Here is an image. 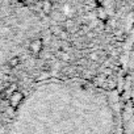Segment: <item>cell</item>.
Wrapping results in <instances>:
<instances>
[{
    "mask_svg": "<svg viewBox=\"0 0 134 134\" xmlns=\"http://www.w3.org/2000/svg\"><path fill=\"white\" fill-rule=\"evenodd\" d=\"M42 47H43V42L41 38H36L30 42L29 45V50L33 53V54H40L42 51Z\"/></svg>",
    "mask_w": 134,
    "mask_h": 134,
    "instance_id": "6da1fadb",
    "label": "cell"
},
{
    "mask_svg": "<svg viewBox=\"0 0 134 134\" xmlns=\"http://www.w3.org/2000/svg\"><path fill=\"white\" fill-rule=\"evenodd\" d=\"M23 99H24V93L20 92V91H17V90L9 96V101H11L12 107H17L23 101Z\"/></svg>",
    "mask_w": 134,
    "mask_h": 134,
    "instance_id": "7a4b0ae2",
    "label": "cell"
},
{
    "mask_svg": "<svg viewBox=\"0 0 134 134\" xmlns=\"http://www.w3.org/2000/svg\"><path fill=\"white\" fill-rule=\"evenodd\" d=\"M41 11L46 16H50L53 13V2L51 0H42L41 2Z\"/></svg>",
    "mask_w": 134,
    "mask_h": 134,
    "instance_id": "3957f363",
    "label": "cell"
},
{
    "mask_svg": "<svg viewBox=\"0 0 134 134\" xmlns=\"http://www.w3.org/2000/svg\"><path fill=\"white\" fill-rule=\"evenodd\" d=\"M16 90H17V86H16V84H11V86H9L7 90H4V91L2 92V97H3V99L9 97V96H11V95H12V93H13Z\"/></svg>",
    "mask_w": 134,
    "mask_h": 134,
    "instance_id": "277c9868",
    "label": "cell"
},
{
    "mask_svg": "<svg viewBox=\"0 0 134 134\" xmlns=\"http://www.w3.org/2000/svg\"><path fill=\"white\" fill-rule=\"evenodd\" d=\"M19 64H20V58L19 57H12L8 60V66L11 67V69H15V67H17Z\"/></svg>",
    "mask_w": 134,
    "mask_h": 134,
    "instance_id": "5b68a950",
    "label": "cell"
},
{
    "mask_svg": "<svg viewBox=\"0 0 134 134\" xmlns=\"http://www.w3.org/2000/svg\"><path fill=\"white\" fill-rule=\"evenodd\" d=\"M105 16H107V15H105V11H104L103 8H99V9H97V17H99L100 20H104Z\"/></svg>",
    "mask_w": 134,
    "mask_h": 134,
    "instance_id": "8992f818",
    "label": "cell"
},
{
    "mask_svg": "<svg viewBox=\"0 0 134 134\" xmlns=\"http://www.w3.org/2000/svg\"><path fill=\"white\" fill-rule=\"evenodd\" d=\"M17 2H20V3H28L29 0H17Z\"/></svg>",
    "mask_w": 134,
    "mask_h": 134,
    "instance_id": "52a82bcc",
    "label": "cell"
},
{
    "mask_svg": "<svg viewBox=\"0 0 134 134\" xmlns=\"http://www.w3.org/2000/svg\"><path fill=\"white\" fill-rule=\"evenodd\" d=\"M96 2H99V3H100V2H103V0H96Z\"/></svg>",
    "mask_w": 134,
    "mask_h": 134,
    "instance_id": "ba28073f",
    "label": "cell"
}]
</instances>
